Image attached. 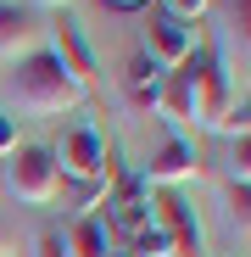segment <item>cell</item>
<instances>
[{
  "mask_svg": "<svg viewBox=\"0 0 251 257\" xmlns=\"http://www.w3.org/2000/svg\"><path fill=\"white\" fill-rule=\"evenodd\" d=\"M206 6H212V0H162V12H167V17H179V23H195Z\"/></svg>",
  "mask_w": 251,
  "mask_h": 257,
  "instance_id": "obj_13",
  "label": "cell"
},
{
  "mask_svg": "<svg viewBox=\"0 0 251 257\" xmlns=\"http://www.w3.org/2000/svg\"><path fill=\"white\" fill-rule=\"evenodd\" d=\"M229 17H234V34L245 45V23H251V0H229Z\"/></svg>",
  "mask_w": 251,
  "mask_h": 257,
  "instance_id": "obj_18",
  "label": "cell"
},
{
  "mask_svg": "<svg viewBox=\"0 0 251 257\" xmlns=\"http://www.w3.org/2000/svg\"><path fill=\"white\" fill-rule=\"evenodd\" d=\"M6 251H17V229H12L6 218H0V257H6Z\"/></svg>",
  "mask_w": 251,
  "mask_h": 257,
  "instance_id": "obj_19",
  "label": "cell"
},
{
  "mask_svg": "<svg viewBox=\"0 0 251 257\" xmlns=\"http://www.w3.org/2000/svg\"><path fill=\"white\" fill-rule=\"evenodd\" d=\"M51 51H56V62L67 67V78L90 95V84H95V56H90V45H84V34H78L73 17H56V28H51Z\"/></svg>",
  "mask_w": 251,
  "mask_h": 257,
  "instance_id": "obj_7",
  "label": "cell"
},
{
  "mask_svg": "<svg viewBox=\"0 0 251 257\" xmlns=\"http://www.w3.org/2000/svg\"><path fill=\"white\" fill-rule=\"evenodd\" d=\"M212 128H223L229 140H245V135H251V106H245V101H240V106H229V112H223Z\"/></svg>",
  "mask_w": 251,
  "mask_h": 257,
  "instance_id": "obj_12",
  "label": "cell"
},
{
  "mask_svg": "<svg viewBox=\"0 0 251 257\" xmlns=\"http://www.w3.org/2000/svg\"><path fill=\"white\" fill-rule=\"evenodd\" d=\"M106 6H123V12H134V6H145V0H106Z\"/></svg>",
  "mask_w": 251,
  "mask_h": 257,
  "instance_id": "obj_20",
  "label": "cell"
},
{
  "mask_svg": "<svg viewBox=\"0 0 251 257\" xmlns=\"http://www.w3.org/2000/svg\"><path fill=\"white\" fill-rule=\"evenodd\" d=\"M12 151H17V117L0 112V157H12Z\"/></svg>",
  "mask_w": 251,
  "mask_h": 257,
  "instance_id": "obj_16",
  "label": "cell"
},
{
  "mask_svg": "<svg viewBox=\"0 0 251 257\" xmlns=\"http://www.w3.org/2000/svg\"><path fill=\"white\" fill-rule=\"evenodd\" d=\"M39 45H45V28L34 23V12L0 0V62H17V56L39 51Z\"/></svg>",
  "mask_w": 251,
  "mask_h": 257,
  "instance_id": "obj_9",
  "label": "cell"
},
{
  "mask_svg": "<svg viewBox=\"0 0 251 257\" xmlns=\"http://www.w3.org/2000/svg\"><path fill=\"white\" fill-rule=\"evenodd\" d=\"M56 151V174H62V185L67 179H78V185H106L112 179V151H106V140H101V128H90V123H73L67 135H62V146H51Z\"/></svg>",
  "mask_w": 251,
  "mask_h": 257,
  "instance_id": "obj_3",
  "label": "cell"
},
{
  "mask_svg": "<svg viewBox=\"0 0 251 257\" xmlns=\"http://www.w3.org/2000/svg\"><path fill=\"white\" fill-rule=\"evenodd\" d=\"M39 6H56V12H62V6H67V0H39Z\"/></svg>",
  "mask_w": 251,
  "mask_h": 257,
  "instance_id": "obj_21",
  "label": "cell"
},
{
  "mask_svg": "<svg viewBox=\"0 0 251 257\" xmlns=\"http://www.w3.org/2000/svg\"><path fill=\"white\" fill-rule=\"evenodd\" d=\"M229 207H234V224H240V235H245V207H251V190H245V185H234V179H229Z\"/></svg>",
  "mask_w": 251,
  "mask_h": 257,
  "instance_id": "obj_15",
  "label": "cell"
},
{
  "mask_svg": "<svg viewBox=\"0 0 251 257\" xmlns=\"http://www.w3.org/2000/svg\"><path fill=\"white\" fill-rule=\"evenodd\" d=\"M12 101H17V112H28V117H56V112L78 106L84 90L67 78V67L56 62V51L39 45V51H28V56L12 62ZM17 112H12V117H17Z\"/></svg>",
  "mask_w": 251,
  "mask_h": 257,
  "instance_id": "obj_1",
  "label": "cell"
},
{
  "mask_svg": "<svg viewBox=\"0 0 251 257\" xmlns=\"http://www.w3.org/2000/svg\"><path fill=\"white\" fill-rule=\"evenodd\" d=\"M34 246H39V257H67V246H62V229H45Z\"/></svg>",
  "mask_w": 251,
  "mask_h": 257,
  "instance_id": "obj_17",
  "label": "cell"
},
{
  "mask_svg": "<svg viewBox=\"0 0 251 257\" xmlns=\"http://www.w3.org/2000/svg\"><path fill=\"white\" fill-rule=\"evenodd\" d=\"M201 78H206V51L190 56L184 67H173L156 84V112L167 123H201L206 128V90H201Z\"/></svg>",
  "mask_w": 251,
  "mask_h": 257,
  "instance_id": "obj_4",
  "label": "cell"
},
{
  "mask_svg": "<svg viewBox=\"0 0 251 257\" xmlns=\"http://www.w3.org/2000/svg\"><path fill=\"white\" fill-rule=\"evenodd\" d=\"M62 246H67V257H112V235H106V224H101V212L73 218L67 235H62Z\"/></svg>",
  "mask_w": 251,
  "mask_h": 257,
  "instance_id": "obj_10",
  "label": "cell"
},
{
  "mask_svg": "<svg viewBox=\"0 0 251 257\" xmlns=\"http://www.w3.org/2000/svg\"><path fill=\"white\" fill-rule=\"evenodd\" d=\"M6 190L23 207H51L62 196V174H56V151L51 146H17L6 162Z\"/></svg>",
  "mask_w": 251,
  "mask_h": 257,
  "instance_id": "obj_2",
  "label": "cell"
},
{
  "mask_svg": "<svg viewBox=\"0 0 251 257\" xmlns=\"http://www.w3.org/2000/svg\"><path fill=\"white\" fill-rule=\"evenodd\" d=\"M156 73H151V62H145V51L140 56H129V73H123V90H129V101L134 106H156Z\"/></svg>",
  "mask_w": 251,
  "mask_h": 257,
  "instance_id": "obj_11",
  "label": "cell"
},
{
  "mask_svg": "<svg viewBox=\"0 0 251 257\" xmlns=\"http://www.w3.org/2000/svg\"><path fill=\"white\" fill-rule=\"evenodd\" d=\"M229 168H234V185H245V179H251V135H245V140H234Z\"/></svg>",
  "mask_w": 251,
  "mask_h": 257,
  "instance_id": "obj_14",
  "label": "cell"
},
{
  "mask_svg": "<svg viewBox=\"0 0 251 257\" xmlns=\"http://www.w3.org/2000/svg\"><path fill=\"white\" fill-rule=\"evenodd\" d=\"M195 174H201V162H195V151H190L184 140H162L156 157L145 162V185H156V190H179V185L195 179Z\"/></svg>",
  "mask_w": 251,
  "mask_h": 257,
  "instance_id": "obj_8",
  "label": "cell"
},
{
  "mask_svg": "<svg viewBox=\"0 0 251 257\" xmlns=\"http://www.w3.org/2000/svg\"><path fill=\"white\" fill-rule=\"evenodd\" d=\"M151 224L167 235V251H173V257H206L201 218H195V207H190L179 190H156V196H151Z\"/></svg>",
  "mask_w": 251,
  "mask_h": 257,
  "instance_id": "obj_5",
  "label": "cell"
},
{
  "mask_svg": "<svg viewBox=\"0 0 251 257\" xmlns=\"http://www.w3.org/2000/svg\"><path fill=\"white\" fill-rule=\"evenodd\" d=\"M190 56H195V28L179 23V17H167V12L156 6V12L145 17V62L173 73V67H184Z\"/></svg>",
  "mask_w": 251,
  "mask_h": 257,
  "instance_id": "obj_6",
  "label": "cell"
}]
</instances>
